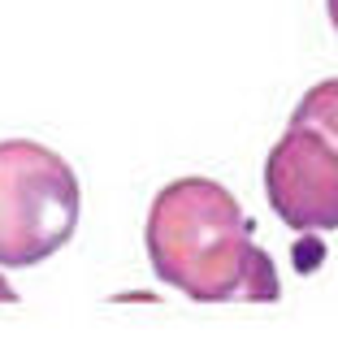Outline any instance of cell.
Returning <instances> with one entry per match:
<instances>
[{
	"instance_id": "6da1fadb",
	"label": "cell",
	"mask_w": 338,
	"mask_h": 355,
	"mask_svg": "<svg viewBox=\"0 0 338 355\" xmlns=\"http://www.w3.org/2000/svg\"><path fill=\"white\" fill-rule=\"evenodd\" d=\"M148 260L165 286L195 304H273L282 291L239 200L212 178H178L152 200Z\"/></svg>"
},
{
	"instance_id": "7a4b0ae2",
	"label": "cell",
	"mask_w": 338,
	"mask_h": 355,
	"mask_svg": "<svg viewBox=\"0 0 338 355\" xmlns=\"http://www.w3.org/2000/svg\"><path fill=\"white\" fill-rule=\"evenodd\" d=\"M78 178L52 148L31 139L0 144V264L31 269L74 239Z\"/></svg>"
},
{
	"instance_id": "3957f363",
	"label": "cell",
	"mask_w": 338,
	"mask_h": 355,
	"mask_svg": "<svg viewBox=\"0 0 338 355\" xmlns=\"http://www.w3.org/2000/svg\"><path fill=\"white\" fill-rule=\"evenodd\" d=\"M264 191L273 212L299 234L338 230V148L321 130L291 121L264 161Z\"/></svg>"
},
{
	"instance_id": "277c9868",
	"label": "cell",
	"mask_w": 338,
	"mask_h": 355,
	"mask_svg": "<svg viewBox=\"0 0 338 355\" xmlns=\"http://www.w3.org/2000/svg\"><path fill=\"white\" fill-rule=\"evenodd\" d=\"M291 121H299V126H312L321 130L330 144L338 148V78L330 83H316L312 92L299 100V109L291 113Z\"/></svg>"
},
{
	"instance_id": "5b68a950",
	"label": "cell",
	"mask_w": 338,
	"mask_h": 355,
	"mask_svg": "<svg viewBox=\"0 0 338 355\" xmlns=\"http://www.w3.org/2000/svg\"><path fill=\"white\" fill-rule=\"evenodd\" d=\"M0 299H5V304H13V299H17V295L9 291V282H5V277H0Z\"/></svg>"
},
{
	"instance_id": "8992f818",
	"label": "cell",
	"mask_w": 338,
	"mask_h": 355,
	"mask_svg": "<svg viewBox=\"0 0 338 355\" xmlns=\"http://www.w3.org/2000/svg\"><path fill=\"white\" fill-rule=\"evenodd\" d=\"M326 9H330V22H334V31H338V0H326Z\"/></svg>"
}]
</instances>
